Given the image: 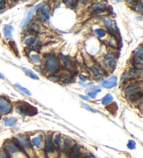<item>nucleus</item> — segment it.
I'll use <instances>...</instances> for the list:
<instances>
[{
    "label": "nucleus",
    "instance_id": "nucleus-2",
    "mask_svg": "<svg viewBox=\"0 0 143 158\" xmlns=\"http://www.w3.org/2000/svg\"><path fill=\"white\" fill-rule=\"evenodd\" d=\"M45 66L50 72H54L59 67V61L58 58L55 54H48L45 56Z\"/></svg>",
    "mask_w": 143,
    "mask_h": 158
},
{
    "label": "nucleus",
    "instance_id": "nucleus-21",
    "mask_svg": "<svg viewBox=\"0 0 143 158\" xmlns=\"http://www.w3.org/2000/svg\"><path fill=\"white\" fill-rule=\"evenodd\" d=\"M106 109H107L108 111H110V113H112V114L115 113L116 111H117V103H114L113 104H110V105L107 106V107H106Z\"/></svg>",
    "mask_w": 143,
    "mask_h": 158
},
{
    "label": "nucleus",
    "instance_id": "nucleus-39",
    "mask_svg": "<svg viewBox=\"0 0 143 158\" xmlns=\"http://www.w3.org/2000/svg\"><path fill=\"white\" fill-rule=\"evenodd\" d=\"M5 1H1L0 2V9H3L5 6Z\"/></svg>",
    "mask_w": 143,
    "mask_h": 158
},
{
    "label": "nucleus",
    "instance_id": "nucleus-28",
    "mask_svg": "<svg viewBox=\"0 0 143 158\" xmlns=\"http://www.w3.org/2000/svg\"><path fill=\"white\" fill-rule=\"evenodd\" d=\"M41 9L42 10V13L44 14V16L48 18V19L50 18V12H49V10H48V7L47 6H43Z\"/></svg>",
    "mask_w": 143,
    "mask_h": 158
},
{
    "label": "nucleus",
    "instance_id": "nucleus-16",
    "mask_svg": "<svg viewBox=\"0 0 143 158\" xmlns=\"http://www.w3.org/2000/svg\"><path fill=\"white\" fill-rule=\"evenodd\" d=\"M17 141H18V142L20 143V145L23 146H24L25 148H31V145L30 143H29V142L24 137H18L16 139Z\"/></svg>",
    "mask_w": 143,
    "mask_h": 158
},
{
    "label": "nucleus",
    "instance_id": "nucleus-10",
    "mask_svg": "<svg viewBox=\"0 0 143 158\" xmlns=\"http://www.w3.org/2000/svg\"><path fill=\"white\" fill-rule=\"evenodd\" d=\"M106 9V5L105 4L101 3V2H98V3H95L89 7V11H104Z\"/></svg>",
    "mask_w": 143,
    "mask_h": 158
},
{
    "label": "nucleus",
    "instance_id": "nucleus-42",
    "mask_svg": "<svg viewBox=\"0 0 143 158\" xmlns=\"http://www.w3.org/2000/svg\"><path fill=\"white\" fill-rule=\"evenodd\" d=\"M0 78L2 79H5V77H4V75L3 74H2L1 72H0Z\"/></svg>",
    "mask_w": 143,
    "mask_h": 158
},
{
    "label": "nucleus",
    "instance_id": "nucleus-31",
    "mask_svg": "<svg viewBox=\"0 0 143 158\" xmlns=\"http://www.w3.org/2000/svg\"><path fill=\"white\" fill-rule=\"evenodd\" d=\"M96 32L100 38H102V37H103V36H105V31L102 30V29H97V30H96Z\"/></svg>",
    "mask_w": 143,
    "mask_h": 158
},
{
    "label": "nucleus",
    "instance_id": "nucleus-27",
    "mask_svg": "<svg viewBox=\"0 0 143 158\" xmlns=\"http://www.w3.org/2000/svg\"><path fill=\"white\" fill-rule=\"evenodd\" d=\"M37 17H38V18L42 22H46L48 20V18L44 16V14L42 13V11L37 12Z\"/></svg>",
    "mask_w": 143,
    "mask_h": 158
},
{
    "label": "nucleus",
    "instance_id": "nucleus-9",
    "mask_svg": "<svg viewBox=\"0 0 143 158\" xmlns=\"http://www.w3.org/2000/svg\"><path fill=\"white\" fill-rule=\"evenodd\" d=\"M45 150L48 153H53L56 150V147L52 142V137L48 135L45 139Z\"/></svg>",
    "mask_w": 143,
    "mask_h": 158
},
{
    "label": "nucleus",
    "instance_id": "nucleus-12",
    "mask_svg": "<svg viewBox=\"0 0 143 158\" xmlns=\"http://www.w3.org/2000/svg\"><path fill=\"white\" fill-rule=\"evenodd\" d=\"M70 158H80V150L79 146L76 144L73 146L70 153Z\"/></svg>",
    "mask_w": 143,
    "mask_h": 158
},
{
    "label": "nucleus",
    "instance_id": "nucleus-4",
    "mask_svg": "<svg viewBox=\"0 0 143 158\" xmlns=\"http://www.w3.org/2000/svg\"><path fill=\"white\" fill-rule=\"evenodd\" d=\"M12 109L10 102L4 97H0V114H8Z\"/></svg>",
    "mask_w": 143,
    "mask_h": 158
},
{
    "label": "nucleus",
    "instance_id": "nucleus-13",
    "mask_svg": "<svg viewBox=\"0 0 143 158\" xmlns=\"http://www.w3.org/2000/svg\"><path fill=\"white\" fill-rule=\"evenodd\" d=\"M13 30V27L11 25H6L4 28V36L6 40L10 39L12 37V31Z\"/></svg>",
    "mask_w": 143,
    "mask_h": 158
},
{
    "label": "nucleus",
    "instance_id": "nucleus-36",
    "mask_svg": "<svg viewBox=\"0 0 143 158\" xmlns=\"http://www.w3.org/2000/svg\"><path fill=\"white\" fill-rule=\"evenodd\" d=\"M34 39V38H28L27 40H25V44L28 45H31V43H32V42H33Z\"/></svg>",
    "mask_w": 143,
    "mask_h": 158
},
{
    "label": "nucleus",
    "instance_id": "nucleus-11",
    "mask_svg": "<svg viewBox=\"0 0 143 158\" xmlns=\"http://www.w3.org/2000/svg\"><path fill=\"white\" fill-rule=\"evenodd\" d=\"M6 147L7 149H8L9 151L13 153H18L19 151H20L21 148H20V146L18 144H16L14 142H9L6 144Z\"/></svg>",
    "mask_w": 143,
    "mask_h": 158
},
{
    "label": "nucleus",
    "instance_id": "nucleus-23",
    "mask_svg": "<svg viewBox=\"0 0 143 158\" xmlns=\"http://www.w3.org/2000/svg\"><path fill=\"white\" fill-rule=\"evenodd\" d=\"M9 45H10V47H11V49L13 50V52L15 53L16 55L17 56V57H18V48H17V46H16V42H14V41H9Z\"/></svg>",
    "mask_w": 143,
    "mask_h": 158
},
{
    "label": "nucleus",
    "instance_id": "nucleus-1",
    "mask_svg": "<svg viewBox=\"0 0 143 158\" xmlns=\"http://www.w3.org/2000/svg\"><path fill=\"white\" fill-rule=\"evenodd\" d=\"M125 93L131 102L138 101V100L142 98V93L141 91V84L135 83L129 85L126 89Z\"/></svg>",
    "mask_w": 143,
    "mask_h": 158
},
{
    "label": "nucleus",
    "instance_id": "nucleus-17",
    "mask_svg": "<svg viewBox=\"0 0 143 158\" xmlns=\"http://www.w3.org/2000/svg\"><path fill=\"white\" fill-rule=\"evenodd\" d=\"M41 140H42V136L38 135L37 137H36L31 140V142H32V144L35 146L39 148L41 145Z\"/></svg>",
    "mask_w": 143,
    "mask_h": 158
},
{
    "label": "nucleus",
    "instance_id": "nucleus-22",
    "mask_svg": "<svg viewBox=\"0 0 143 158\" xmlns=\"http://www.w3.org/2000/svg\"><path fill=\"white\" fill-rule=\"evenodd\" d=\"M63 61L65 63V65H66V67L67 68H71L73 66V64L69 57H68V56H63Z\"/></svg>",
    "mask_w": 143,
    "mask_h": 158
},
{
    "label": "nucleus",
    "instance_id": "nucleus-43",
    "mask_svg": "<svg viewBox=\"0 0 143 158\" xmlns=\"http://www.w3.org/2000/svg\"><path fill=\"white\" fill-rule=\"evenodd\" d=\"M4 11H0V14H2V13H4Z\"/></svg>",
    "mask_w": 143,
    "mask_h": 158
},
{
    "label": "nucleus",
    "instance_id": "nucleus-8",
    "mask_svg": "<svg viewBox=\"0 0 143 158\" xmlns=\"http://www.w3.org/2000/svg\"><path fill=\"white\" fill-rule=\"evenodd\" d=\"M142 73V69H133L130 70L129 72H126V73L123 75L122 79H131L133 77L141 76Z\"/></svg>",
    "mask_w": 143,
    "mask_h": 158
},
{
    "label": "nucleus",
    "instance_id": "nucleus-34",
    "mask_svg": "<svg viewBox=\"0 0 143 158\" xmlns=\"http://www.w3.org/2000/svg\"><path fill=\"white\" fill-rule=\"evenodd\" d=\"M31 59H32L34 61L36 62V63H38L40 61V57L38 55H36V54H34V55H31Z\"/></svg>",
    "mask_w": 143,
    "mask_h": 158
},
{
    "label": "nucleus",
    "instance_id": "nucleus-15",
    "mask_svg": "<svg viewBox=\"0 0 143 158\" xmlns=\"http://www.w3.org/2000/svg\"><path fill=\"white\" fill-rule=\"evenodd\" d=\"M22 69H23V71L25 72L27 75V76L31 77V79H37V80L39 79V77H38V75L35 74L33 71H31V70L27 68H24V67H22Z\"/></svg>",
    "mask_w": 143,
    "mask_h": 158
},
{
    "label": "nucleus",
    "instance_id": "nucleus-30",
    "mask_svg": "<svg viewBox=\"0 0 143 158\" xmlns=\"http://www.w3.org/2000/svg\"><path fill=\"white\" fill-rule=\"evenodd\" d=\"M127 146L129 149H135V146H136V143H135L133 140H129V142H128L127 144Z\"/></svg>",
    "mask_w": 143,
    "mask_h": 158
},
{
    "label": "nucleus",
    "instance_id": "nucleus-24",
    "mask_svg": "<svg viewBox=\"0 0 143 158\" xmlns=\"http://www.w3.org/2000/svg\"><path fill=\"white\" fill-rule=\"evenodd\" d=\"M15 86L17 87V88L19 89L20 90H21L22 91H23L24 93H26L27 95H28V96H31V92H30V91H29L28 89H27L26 88H25V87L22 86L20 84H15Z\"/></svg>",
    "mask_w": 143,
    "mask_h": 158
},
{
    "label": "nucleus",
    "instance_id": "nucleus-41",
    "mask_svg": "<svg viewBox=\"0 0 143 158\" xmlns=\"http://www.w3.org/2000/svg\"><path fill=\"white\" fill-rule=\"evenodd\" d=\"M80 98H81L82 99L85 100H89V98H88V97H87V96H82V95H80Z\"/></svg>",
    "mask_w": 143,
    "mask_h": 158
},
{
    "label": "nucleus",
    "instance_id": "nucleus-33",
    "mask_svg": "<svg viewBox=\"0 0 143 158\" xmlns=\"http://www.w3.org/2000/svg\"><path fill=\"white\" fill-rule=\"evenodd\" d=\"M54 142L56 143L57 146L61 145V143H62V142H61V137H60L59 135L55 136V137L54 139Z\"/></svg>",
    "mask_w": 143,
    "mask_h": 158
},
{
    "label": "nucleus",
    "instance_id": "nucleus-18",
    "mask_svg": "<svg viewBox=\"0 0 143 158\" xmlns=\"http://www.w3.org/2000/svg\"><path fill=\"white\" fill-rule=\"evenodd\" d=\"M113 100V97L112 96V95L110 93H108L105 96L103 97V98L102 99V104L103 105H105V104H108V103H111Z\"/></svg>",
    "mask_w": 143,
    "mask_h": 158
},
{
    "label": "nucleus",
    "instance_id": "nucleus-6",
    "mask_svg": "<svg viewBox=\"0 0 143 158\" xmlns=\"http://www.w3.org/2000/svg\"><path fill=\"white\" fill-rule=\"evenodd\" d=\"M104 23H105V27L107 28V30L108 31V32L110 33L111 35L116 36V26H115V23L114 22L113 20H112L109 17H105L104 18Z\"/></svg>",
    "mask_w": 143,
    "mask_h": 158
},
{
    "label": "nucleus",
    "instance_id": "nucleus-38",
    "mask_svg": "<svg viewBox=\"0 0 143 158\" xmlns=\"http://www.w3.org/2000/svg\"><path fill=\"white\" fill-rule=\"evenodd\" d=\"M82 158H96L95 156L92 154H85L82 156Z\"/></svg>",
    "mask_w": 143,
    "mask_h": 158
},
{
    "label": "nucleus",
    "instance_id": "nucleus-19",
    "mask_svg": "<svg viewBox=\"0 0 143 158\" xmlns=\"http://www.w3.org/2000/svg\"><path fill=\"white\" fill-rule=\"evenodd\" d=\"M4 121L6 126H12L16 123L17 119L16 118H4Z\"/></svg>",
    "mask_w": 143,
    "mask_h": 158
},
{
    "label": "nucleus",
    "instance_id": "nucleus-40",
    "mask_svg": "<svg viewBox=\"0 0 143 158\" xmlns=\"http://www.w3.org/2000/svg\"><path fill=\"white\" fill-rule=\"evenodd\" d=\"M80 78L82 81H83V82H85L86 80L87 79V77L86 76H84V75H81L80 76Z\"/></svg>",
    "mask_w": 143,
    "mask_h": 158
},
{
    "label": "nucleus",
    "instance_id": "nucleus-20",
    "mask_svg": "<svg viewBox=\"0 0 143 158\" xmlns=\"http://www.w3.org/2000/svg\"><path fill=\"white\" fill-rule=\"evenodd\" d=\"M105 57H106V59L109 61V64H110V66L112 68H114L116 65V61H115V58H114L113 56L109 54L106 55Z\"/></svg>",
    "mask_w": 143,
    "mask_h": 158
},
{
    "label": "nucleus",
    "instance_id": "nucleus-26",
    "mask_svg": "<svg viewBox=\"0 0 143 158\" xmlns=\"http://www.w3.org/2000/svg\"><path fill=\"white\" fill-rule=\"evenodd\" d=\"M91 71L93 72V73L94 74V75H95L96 77H98V78H101V77H103L102 74H101V72H99L98 70L96 68L95 66H91Z\"/></svg>",
    "mask_w": 143,
    "mask_h": 158
},
{
    "label": "nucleus",
    "instance_id": "nucleus-25",
    "mask_svg": "<svg viewBox=\"0 0 143 158\" xmlns=\"http://www.w3.org/2000/svg\"><path fill=\"white\" fill-rule=\"evenodd\" d=\"M133 54L135 55V57H138V58H142L143 55V50L142 48H137L136 50H134Z\"/></svg>",
    "mask_w": 143,
    "mask_h": 158
},
{
    "label": "nucleus",
    "instance_id": "nucleus-3",
    "mask_svg": "<svg viewBox=\"0 0 143 158\" xmlns=\"http://www.w3.org/2000/svg\"><path fill=\"white\" fill-rule=\"evenodd\" d=\"M18 110L20 114H23L27 116H35L38 113L37 109L27 103H24L23 104L19 106Z\"/></svg>",
    "mask_w": 143,
    "mask_h": 158
},
{
    "label": "nucleus",
    "instance_id": "nucleus-32",
    "mask_svg": "<svg viewBox=\"0 0 143 158\" xmlns=\"http://www.w3.org/2000/svg\"><path fill=\"white\" fill-rule=\"evenodd\" d=\"M0 158H10V155L6 150H3L0 153Z\"/></svg>",
    "mask_w": 143,
    "mask_h": 158
},
{
    "label": "nucleus",
    "instance_id": "nucleus-37",
    "mask_svg": "<svg viewBox=\"0 0 143 158\" xmlns=\"http://www.w3.org/2000/svg\"><path fill=\"white\" fill-rule=\"evenodd\" d=\"M83 107L87 109H88V110H89V111H93V112H95V111H94V109H92L90 107H89V106L88 105V104H86L83 103Z\"/></svg>",
    "mask_w": 143,
    "mask_h": 158
},
{
    "label": "nucleus",
    "instance_id": "nucleus-7",
    "mask_svg": "<svg viewBox=\"0 0 143 158\" xmlns=\"http://www.w3.org/2000/svg\"><path fill=\"white\" fill-rule=\"evenodd\" d=\"M117 84V77L113 76L110 78L104 80L102 83V86L106 89H112Z\"/></svg>",
    "mask_w": 143,
    "mask_h": 158
},
{
    "label": "nucleus",
    "instance_id": "nucleus-29",
    "mask_svg": "<svg viewBox=\"0 0 143 158\" xmlns=\"http://www.w3.org/2000/svg\"><path fill=\"white\" fill-rule=\"evenodd\" d=\"M101 89H96V91H91V92H89V93H88V95L91 97V98H96L98 93V92H101Z\"/></svg>",
    "mask_w": 143,
    "mask_h": 158
},
{
    "label": "nucleus",
    "instance_id": "nucleus-44",
    "mask_svg": "<svg viewBox=\"0 0 143 158\" xmlns=\"http://www.w3.org/2000/svg\"><path fill=\"white\" fill-rule=\"evenodd\" d=\"M0 119H1V116H0Z\"/></svg>",
    "mask_w": 143,
    "mask_h": 158
},
{
    "label": "nucleus",
    "instance_id": "nucleus-5",
    "mask_svg": "<svg viewBox=\"0 0 143 158\" xmlns=\"http://www.w3.org/2000/svg\"><path fill=\"white\" fill-rule=\"evenodd\" d=\"M43 6H44L43 5V4H38V5L36 6L35 7H33L32 9H31L30 10L28 11V13H27V16L25 17V18L24 19L23 22H22V23H21L22 27L23 28L25 27V26L29 23V22L31 20V17L33 16L34 12L36 11H38L39 9L42 8V7H43Z\"/></svg>",
    "mask_w": 143,
    "mask_h": 158
},
{
    "label": "nucleus",
    "instance_id": "nucleus-14",
    "mask_svg": "<svg viewBox=\"0 0 143 158\" xmlns=\"http://www.w3.org/2000/svg\"><path fill=\"white\" fill-rule=\"evenodd\" d=\"M73 146V143L71 140L66 139L64 142V152L65 154L69 155L71 153V150Z\"/></svg>",
    "mask_w": 143,
    "mask_h": 158
},
{
    "label": "nucleus",
    "instance_id": "nucleus-35",
    "mask_svg": "<svg viewBox=\"0 0 143 158\" xmlns=\"http://www.w3.org/2000/svg\"><path fill=\"white\" fill-rule=\"evenodd\" d=\"M135 11L139 12V13H142V6L141 4H139V5H138L136 7H135Z\"/></svg>",
    "mask_w": 143,
    "mask_h": 158
}]
</instances>
